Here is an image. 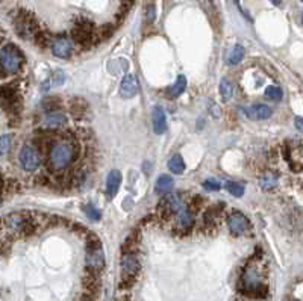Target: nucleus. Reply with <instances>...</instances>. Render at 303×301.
Returning <instances> with one entry per match:
<instances>
[{
    "label": "nucleus",
    "instance_id": "obj_1",
    "mask_svg": "<svg viewBox=\"0 0 303 301\" xmlns=\"http://www.w3.org/2000/svg\"><path fill=\"white\" fill-rule=\"evenodd\" d=\"M79 156V147L76 145L73 136L59 135L58 141L50 147L46 155L47 168L55 174H62L67 171Z\"/></svg>",
    "mask_w": 303,
    "mask_h": 301
},
{
    "label": "nucleus",
    "instance_id": "obj_2",
    "mask_svg": "<svg viewBox=\"0 0 303 301\" xmlns=\"http://www.w3.org/2000/svg\"><path fill=\"white\" fill-rule=\"evenodd\" d=\"M24 55L15 44H5L0 47V76L17 74L24 65Z\"/></svg>",
    "mask_w": 303,
    "mask_h": 301
},
{
    "label": "nucleus",
    "instance_id": "obj_3",
    "mask_svg": "<svg viewBox=\"0 0 303 301\" xmlns=\"http://www.w3.org/2000/svg\"><path fill=\"white\" fill-rule=\"evenodd\" d=\"M240 289L243 294L249 297H265L267 295V286L262 283L259 270L256 265H247L243 277L240 280Z\"/></svg>",
    "mask_w": 303,
    "mask_h": 301
},
{
    "label": "nucleus",
    "instance_id": "obj_4",
    "mask_svg": "<svg viewBox=\"0 0 303 301\" xmlns=\"http://www.w3.org/2000/svg\"><path fill=\"white\" fill-rule=\"evenodd\" d=\"M120 268H122L120 288L132 286L137 276H138V273H140V259L137 256V250H126V251L122 253Z\"/></svg>",
    "mask_w": 303,
    "mask_h": 301
},
{
    "label": "nucleus",
    "instance_id": "obj_5",
    "mask_svg": "<svg viewBox=\"0 0 303 301\" xmlns=\"http://www.w3.org/2000/svg\"><path fill=\"white\" fill-rule=\"evenodd\" d=\"M0 109H3L9 117H15L20 114L21 97L15 84L0 85Z\"/></svg>",
    "mask_w": 303,
    "mask_h": 301
},
{
    "label": "nucleus",
    "instance_id": "obj_6",
    "mask_svg": "<svg viewBox=\"0 0 303 301\" xmlns=\"http://www.w3.org/2000/svg\"><path fill=\"white\" fill-rule=\"evenodd\" d=\"M18 164L24 171H35L41 164V155L33 145L24 144L18 153Z\"/></svg>",
    "mask_w": 303,
    "mask_h": 301
},
{
    "label": "nucleus",
    "instance_id": "obj_7",
    "mask_svg": "<svg viewBox=\"0 0 303 301\" xmlns=\"http://www.w3.org/2000/svg\"><path fill=\"white\" fill-rule=\"evenodd\" d=\"M227 227H229L231 233L235 236H241L250 230V222L247 216L241 212H232L227 218Z\"/></svg>",
    "mask_w": 303,
    "mask_h": 301
},
{
    "label": "nucleus",
    "instance_id": "obj_8",
    "mask_svg": "<svg viewBox=\"0 0 303 301\" xmlns=\"http://www.w3.org/2000/svg\"><path fill=\"white\" fill-rule=\"evenodd\" d=\"M194 225V213L188 210V207H182L177 213L173 215V227L176 232L185 233L189 232Z\"/></svg>",
    "mask_w": 303,
    "mask_h": 301
},
{
    "label": "nucleus",
    "instance_id": "obj_9",
    "mask_svg": "<svg viewBox=\"0 0 303 301\" xmlns=\"http://www.w3.org/2000/svg\"><path fill=\"white\" fill-rule=\"evenodd\" d=\"M50 49H52V53L56 58H61V59H68L74 53V44H73V41H70L68 38H64V36H58V38H53L52 44H50Z\"/></svg>",
    "mask_w": 303,
    "mask_h": 301
},
{
    "label": "nucleus",
    "instance_id": "obj_10",
    "mask_svg": "<svg viewBox=\"0 0 303 301\" xmlns=\"http://www.w3.org/2000/svg\"><path fill=\"white\" fill-rule=\"evenodd\" d=\"M138 91H140V82L135 74H128V76H125L122 81V85H120V94L125 99H131V97L137 96Z\"/></svg>",
    "mask_w": 303,
    "mask_h": 301
},
{
    "label": "nucleus",
    "instance_id": "obj_11",
    "mask_svg": "<svg viewBox=\"0 0 303 301\" xmlns=\"http://www.w3.org/2000/svg\"><path fill=\"white\" fill-rule=\"evenodd\" d=\"M285 156H287V161L290 162L291 168L296 171V173H300L302 171V145L300 142H297V145H291V147H287L285 148Z\"/></svg>",
    "mask_w": 303,
    "mask_h": 301
},
{
    "label": "nucleus",
    "instance_id": "obj_12",
    "mask_svg": "<svg viewBox=\"0 0 303 301\" xmlns=\"http://www.w3.org/2000/svg\"><path fill=\"white\" fill-rule=\"evenodd\" d=\"M273 114V110L267 104H253L246 109V115L252 120H267Z\"/></svg>",
    "mask_w": 303,
    "mask_h": 301
},
{
    "label": "nucleus",
    "instance_id": "obj_13",
    "mask_svg": "<svg viewBox=\"0 0 303 301\" xmlns=\"http://www.w3.org/2000/svg\"><path fill=\"white\" fill-rule=\"evenodd\" d=\"M64 123H67V117L62 112H49L43 118V127L46 130H56L64 126Z\"/></svg>",
    "mask_w": 303,
    "mask_h": 301
},
{
    "label": "nucleus",
    "instance_id": "obj_14",
    "mask_svg": "<svg viewBox=\"0 0 303 301\" xmlns=\"http://www.w3.org/2000/svg\"><path fill=\"white\" fill-rule=\"evenodd\" d=\"M152 123H153V130L156 135H162L167 130V120L162 107H155L152 114Z\"/></svg>",
    "mask_w": 303,
    "mask_h": 301
},
{
    "label": "nucleus",
    "instance_id": "obj_15",
    "mask_svg": "<svg viewBox=\"0 0 303 301\" xmlns=\"http://www.w3.org/2000/svg\"><path fill=\"white\" fill-rule=\"evenodd\" d=\"M120 183H122V174H120V171L112 170L108 174V179H106V194L109 197L116 196L117 191H119V188H120Z\"/></svg>",
    "mask_w": 303,
    "mask_h": 301
},
{
    "label": "nucleus",
    "instance_id": "obj_16",
    "mask_svg": "<svg viewBox=\"0 0 303 301\" xmlns=\"http://www.w3.org/2000/svg\"><path fill=\"white\" fill-rule=\"evenodd\" d=\"M173 188V179L167 174L161 176L158 180H156V186H155V191L156 194H168Z\"/></svg>",
    "mask_w": 303,
    "mask_h": 301
},
{
    "label": "nucleus",
    "instance_id": "obj_17",
    "mask_svg": "<svg viewBox=\"0 0 303 301\" xmlns=\"http://www.w3.org/2000/svg\"><path fill=\"white\" fill-rule=\"evenodd\" d=\"M243 58H244V47L240 46V44H237V46H234L229 52H227V55H226V62L231 64V65H235V64L241 62Z\"/></svg>",
    "mask_w": 303,
    "mask_h": 301
},
{
    "label": "nucleus",
    "instance_id": "obj_18",
    "mask_svg": "<svg viewBox=\"0 0 303 301\" xmlns=\"http://www.w3.org/2000/svg\"><path fill=\"white\" fill-rule=\"evenodd\" d=\"M220 94H221V99L223 101H229L234 94H235V87L231 81H227V79H223L220 82Z\"/></svg>",
    "mask_w": 303,
    "mask_h": 301
},
{
    "label": "nucleus",
    "instance_id": "obj_19",
    "mask_svg": "<svg viewBox=\"0 0 303 301\" xmlns=\"http://www.w3.org/2000/svg\"><path fill=\"white\" fill-rule=\"evenodd\" d=\"M168 168H170V171H173L174 174H182V173L185 171V162H183L182 156H180V155L171 156L170 161H168Z\"/></svg>",
    "mask_w": 303,
    "mask_h": 301
},
{
    "label": "nucleus",
    "instance_id": "obj_20",
    "mask_svg": "<svg viewBox=\"0 0 303 301\" xmlns=\"http://www.w3.org/2000/svg\"><path fill=\"white\" fill-rule=\"evenodd\" d=\"M185 87H186V79H185L183 76H179L177 81L174 82V85L168 88V96H170V97H177V96H180V94L185 91Z\"/></svg>",
    "mask_w": 303,
    "mask_h": 301
},
{
    "label": "nucleus",
    "instance_id": "obj_21",
    "mask_svg": "<svg viewBox=\"0 0 303 301\" xmlns=\"http://www.w3.org/2000/svg\"><path fill=\"white\" fill-rule=\"evenodd\" d=\"M276 183H278V177L273 176L272 173H267V174L262 176V177L259 179V185H261V188H262L264 191L272 190V188L276 186Z\"/></svg>",
    "mask_w": 303,
    "mask_h": 301
},
{
    "label": "nucleus",
    "instance_id": "obj_22",
    "mask_svg": "<svg viewBox=\"0 0 303 301\" xmlns=\"http://www.w3.org/2000/svg\"><path fill=\"white\" fill-rule=\"evenodd\" d=\"M62 106V101L59 100V97H47V99H44V101H43V107L46 109V110H52V112H56L59 107Z\"/></svg>",
    "mask_w": 303,
    "mask_h": 301
},
{
    "label": "nucleus",
    "instance_id": "obj_23",
    "mask_svg": "<svg viewBox=\"0 0 303 301\" xmlns=\"http://www.w3.org/2000/svg\"><path fill=\"white\" fill-rule=\"evenodd\" d=\"M11 136L9 135H2L0 136V159L5 158L11 148Z\"/></svg>",
    "mask_w": 303,
    "mask_h": 301
},
{
    "label": "nucleus",
    "instance_id": "obj_24",
    "mask_svg": "<svg viewBox=\"0 0 303 301\" xmlns=\"http://www.w3.org/2000/svg\"><path fill=\"white\" fill-rule=\"evenodd\" d=\"M226 188H227V191L235 197H241L244 194V186L238 182H227Z\"/></svg>",
    "mask_w": 303,
    "mask_h": 301
},
{
    "label": "nucleus",
    "instance_id": "obj_25",
    "mask_svg": "<svg viewBox=\"0 0 303 301\" xmlns=\"http://www.w3.org/2000/svg\"><path fill=\"white\" fill-rule=\"evenodd\" d=\"M70 104H71V112H73V114H76V115H82L84 112L87 110V104H85V101L81 100V99L71 100Z\"/></svg>",
    "mask_w": 303,
    "mask_h": 301
},
{
    "label": "nucleus",
    "instance_id": "obj_26",
    "mask_svg": "<svg viewBox=\"0 0 303 301\" xmlns=\"http://www.w3.org/2000/svg\"><path fill=\"white\" fill-rule=\"evenodd\" d=\"M265 96H267L269 99L272 100H281L284 93L279 87H269L267 90H265Z\"/></svg>",
    "mask_w": 303,
    "mask_h": 301
},
{
    "label": "nucleus",
    "instance_id": "obj_27",
    "mask_svg": "<svg viewBox=\"0 0 303 301\" xmlns=\"http://www.w3.org/2000/svg\"><path fill=\"white\" fill-rule=\"evenodd\" d=\"M84 212H85L87 216H88L90 219H93V221H99V219H100V212H99L94 206H91V204L84 206Z\"/></svg>",
    "mask_w": 303,
    "mask_h": 301
},
{
    "label": "nucleus",
    "instance_id": "obj_28",
    "mask_svg": "<svg viewBox=\"0 0 303 301\" xmlns=\"http://www.w3.org/2000/svg\"><path fill=\"white\" fill-rule=\"evenodd\" d=\"M203 188L208 191H218L220 188H221V183L215 179H208L203 182Z\"/></svg>",
    "mask_w": 303,
    "mask_h": 301
},
{
    "label": "nucleus",
    "instance_id": "obj_29",
    "mask_svg": "<svg viewBox=\"0 0 303 301\" xmlns=\"http://www.w3.org/2000/svg\"><path fill=\"white\" fill-rule=\"evenodd\" d=\"M272 2H273L275 5H281V2H282V0H272Z\"/></svg>",
    "mask_w": 303,
    "mask_h": 301
},
{
    "label": "nucleus",
    "instance_id": "obj_30",
    "mask_svg": "<svg viewBox=\"0 0 303 301\" xmlns=\"http://www.w3.org/2000/svg\"><path fill=\"white\" fill-rule=\"evenodd\" d=\"M296 121H297V127L300 129V127H302V124H300V123H302V120H300V118H297Z\"/></svg>",
    "mask_w": 303,
    "mask_h": 301
},
{
    "label": "nucleus",
    "instance_id": "obj_31",
    "mask_svg": "<svg viewBox=\"0 0 303 301\" xmlns=\"http://www.w3.org/2000/svg\"><path fill=\"white\" fill-rule=\"evenodd\" d=\"M2 200H3V194H0V203H2Z\"/></svg>",
    "mask_w": 303,
    "mask_h": 301
},
{
    "label": "nucleus",
    "instance_id": "obj_32",
    "mask_svg": "<svg viewBox=\"0 0 303 301\" xmlns=\"http://www.w3.org/2000/svg\"><path fill=\"white\" fill-rule=\"evenodd\" d=\"M234 2H235L237 5H240V0H234Z\"/></svg>",
    "mask_w": 303,
    "mask_h": 301
}]
</instances>
